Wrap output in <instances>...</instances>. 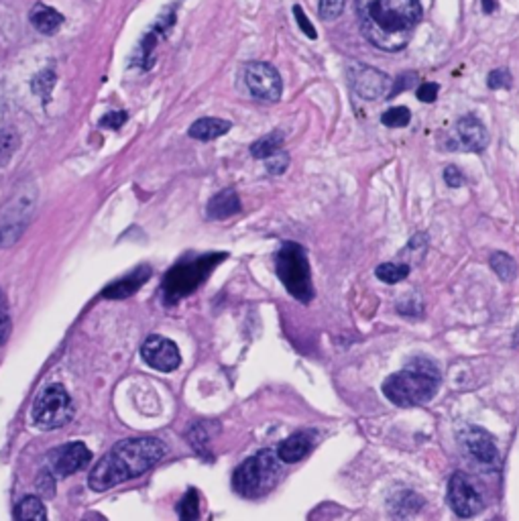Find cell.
Masks as SVG:
<instances>
[{"mask_svg": "<svg viewBox=\"0 0 519 521\" xmlns=\"http://www.w3.org/2000/svg\"><path fill=\"white\" fill-rule=\"evenodd\" d=\"M375 275L383 283H389V286H393V283H400L403 279H408L409 267L403 265V263H383V265L377 267Z\"/></svg>", "mask_w": 519, "mask_h": 521, "instance_id": "obj_24", "label": "cell"}, {"mask_svg": "<svg viewBox=\"0 0 519 521\" xmlns=\"http://www.w3.org/2000/svg\"><path fill=\"white\" fill-rule=\"evenodd\" d=\"M92 461V452L84 442H72L67 446L53 450L49 455V469L57 477H72L74 472L86 469Z\"/></svg>", "mask_w": 519, "mask_h": 521, "instance_id": "obj_13", "label": "cell"}, {"mask_svg": "<svg viewBox=\"0 0 519 521\" xmlns=\"http://www.w3.org/2000/svg\"><path fill=\"white\" fill-rule=\"evenodd\" d=\"M314 440H316V434L314 432H295L286 438L284 442L277 446V456L281 463L286 464H294V463H300L302 458H305L314 448Z\"/></svg>", "mask_w": 519, "mask_h": 521, "instance_id": "obj_16", "label": "cell"}, {"mask_svg": "<svg viewBox=\"0 0 519 521\" xmlns=\"http://www.w3.org/2000/svg\"><path fill=\"white\" fill-rule=\"evenodd\" d=\"M461 440L464 448L471 452V456L475 458L479 464L483 466H495L499 463V448L495 444V438L487 430L479 426H467L461 432Z\"/></svg>", "mask_w": 519, "mask_h": 521, "instance_id": "obj_14", "label": "cell"}, {"mask_svg": "<svg viewBox=\"0 0 519 521\" xmlns=\"http://www.w3.org/2000/svg\"><path fill=\"white\" fill-rule=\"evenodd\" d=\"M11 332H13V320L9 312V302H6L4 291L0 289V347L11 339Z\"/></svg>", "mask_w": 519, "mask_h": 521, "instance_id": "obj_29", "label": "cell"}, {"mask_svg": "<svg viewBox=\"0 0 519 521\" xmlns=\"http://www.w3.org/2000/svg\"><path fill=\"white\" fill-rule=\"evenodd\" d=\"M348 78L350 86H353L356 94L365 98V101H379V98L389 96V92H391L393 86L387 74L379 72L377 67L363 64L350 66Z\"/></svg>", "mask_w": 519, "mask_h": 521, "instance_id": "obj_11", "label": "cell"}, {"mask_svg": "<svg viewBox=\"0 0 519 521\" xmlns=\"http://www.w3.org/2000/svg\"><path fill=\"white\" fill-rule=\"evenodd\" d=\"M456 137L464 151L480 153L488 145V130L477 117H462L456 122Z\"/></svg>", "mask_w": 519, "mask_h": 521, "instance_id": "obj_15", "label": "cell"}, {"mask_svg": "<svg viewBox=\"0 0 519 521\" xmlns=\"http://www.w3.org/2000/svg\"><path fill=\"white\" fill-rule=\"evenodd\" d=\"M188 438H189V444H192L194 450L198 452V455H202L208 458L210 456V452H208V444H210V434L208 430H206V426L204 424H196L192 430H189L188 434Z\"/></svg>", "mask_w": 519, "mask_h": 521, "instance_id": "obj_28", "label": "cell"}, {"mask_svg": "<svg viewBox=\"0 0 519 521\" xmlns=\"http://www.w3.org/2000/svg\"><path fill=\"white\" fill-rule=\"evenodd\" d=\"M127 112H110V114H106V117L101 120V125L106 127V128H120L122 125L127 122Z\"/></svg>", "mask_w": 519, "mask_h": 521, "instance_id": "obj_38", "label": "cell"}, {"mask_svg": "<svg viewBox=\"0 0 519 521\" xmlns=\"http://www.w3.org/2000/svg\"><path fill=\"white\" fill-rule=\"evenodd\" d=\"M440 387V371L432 361H418L411 363L400 373H393L387 377L383 387V395L393 405L400 408H416V405H424L434 400L436 391Z\"/></svg>", "mask_w": 519, "mask_h": 521, "instance_id": "obj_3", "label": "cell"}, {"mask_svg": "<svg viewBox=\"0 0 519 521\" xmlns=\"http://www.w3.org/2000/svg\"><path fill=\"white\" fill-rule=\"evenodd\" d=\"M345 0H318V13L324 21H334L342 14Z\"/></svg>", "mask_w": 519, "mask_h": 521, "instance_id": "obj_31", "label": "cell"}, {"mask_svg": "<svg viewBox=\"0 0 519 521\" xmlns=\"http://www.w3.org/2000/svg\"><path fill=\"white\" fill-rule=\"evenodd\" d=\"M275 271L297 302L308 304L314 297L308 252L297 243H284L275 255Z\"/></svg>", "mask_w": 519, "mask_h": 521, "instance_id": "obj_5", "label": "cell"}, {"mask_svg": "<svg viewBox=\"0 0 519 521\" xmlns=\"http://www.w3.org/2000/svg\"><path fill=\"white\" fill-rule=\"evenodd\" d=\"M167 446L157 438L122 440L98 461L88 477L92 491H109L128 479L141 477L163 461Z\"/></svg>", "mask_w": 519, "mask_h": 521, "instance_id": "obj_2", "label": "cell"}, {"mask_svg": "<svg viewBox=\"0 0 519 521\" xmlns=\"http://www.w3.org/2000/svg\"><path fill=\"white\" fill-rule=\"evenodd\" d=\"M294 14H295V21H297V25H300L302 29V33L308 37V40H318V33H316V29L314 25H312L310 19L305 17V13L302 6H294Z\"/></svg>", "mask_w": 519, "mask_h": 521, "instance_id": "obj_34", "label": "cell"}, {"mask_svg": "<svg viewBox=\"0 0 519 521\" xmlns=\"http://www.w3.org/2000/svg\"><path fill=\"white\" fill-rule=\"evenodd\" d=\"M14 517L21 521H45L48 519V511H45L43 501L40 499V497L29 495L17 505Z\"/></svg>", "mask_w": 519, "mask_h": 521, "instance_id": "obj_22", "label": "cell"}, {"mask_svg": "<svg viewBox=\"0 0 519 521\" xmlns=\"http://www.w3.org/2000/svg\"><path fill=\"white\" fill-rule=\"evenodd\" d=\"M411 120V112L406 106H393V109H389L387 112H383V117H381V122H383L385 127L389 128H401V127H408Z\"/></svg>", "mask_w": 519, "mask_h": 521, "instance_id": "obj_27", "label": "cell"}, {"mask_svg": "<svg viewBox=\"0 0 519 521\" xmlns=\"http://www.w3.org/2000/svg\"><path fill=\"white\" fill-rule=\"evenodd\" d=\"M226 259V252H212V255H204L189 263H178L173 269L165 275L163 279V297L167 304L180 302L196 291L206 281V278L214 271L220 260Z\"/></svg>", "mask_w": 519, "mask_h": 521, "instance_id": "obj_6", "label": "cell"}, {"mask_svg": "<svg viewBox=\"0 0 519 521\" xmlns=\"http://www.w3.org/2000/svg\"><path fill=\"white\" fill-rule=\"evenodd\" d=\"M244 84L253 98L261 102H277L284 92L279 72L265 61H253L244 67Z\"/></svg>", "mask_w": 519, "mask_h": 521, "instance_id": "obj_9", "label": "cell"}, {"mask_svg": "<svg viewBox=\"0 0 519 521\" xmlns=\"http://www.w3.org/2000/svg\"><path fill=\"white\" fill-rule=\"evenodd\" d=\"M444 180L450 188H461L467 183V178H464V173L458 170L456 165H448L444 170Z\"/></svg>", "mask_w": 519, "mask_h": 521, "instance_id": "obj_37", "label": "cell"}, {"mask_svg": "<svg viewBox=\"0 0 519 521\" xmlns=\"http://www.w3.org/2000/svg\"><path fill=\"white\" fill-rule=\"evenodd\" d=\"M286 141V135L281 133V130H273V133L261 137V139H257L253 145H251V155L255 159H267L269 155H273L275 151L281 149V145Z\"/></svg>", "mask_w": 519, "mask_h": 521, "instance_id": "obj_21", "label": "cell"}, {"mask_svg": "<svg viewBox=\"0 0 519 521\" xmlns=\"http://www.w3.org/2000/svg\"><path fill=\"white\" fill-rule=\"evenodd\" d=\"M64 21H66L64 14L51 9V6L35 4L33 11H31V22H33V27L43 35L57 33L59 27L64 25Z\"/></svg>", "mask_w": 519, "mask_h": 521, "instance_id": "obj_20", "label": "cell"}, {"mask_svg": "<svg viewBox=\"0 0 519 521\" xmlns=\"http://www.w3.org/2000/svg\"><path fill=\"white\" fill-rule=\"evenodd\" d=\"M488 88L491 90H501V88H509L511 86V75L506 70H495L488 74Z\"/></svg>", "mask_w": 519, "mask_h": 521, "instance_id": "obj_35", "label": "cell"}, {"mask_svg": "<svg viewBox=\"0 0 519 521\" xmlns=\"http://www.w3.org/2000/svg\"><path fill=\"white\" fill-rule=\"evenodd\" d=\"M411 80H414V74H406L401 80H397L395 86H391V92H389V96H395V94H400V92H403L406 88H409Z\"/></svg>", "mask_w": 519, "mask_h": 521, "instance_id": "obj_39", "label": "cell"}, {"mask_svg": "<svg viewBox=\"0 0 519 521\" xmlns=\"http://www.w3.org/2000/svg\"><path fill=\"white\" fill-rule=\"evenodd\" d=\"M231 122L224 120V119H214V117H206L196 120L192 127H189L188 135L192 137L196 141H214L218 139V137L226 135L228 130H231Z\"/></svg>", "mask_w": 519, "mask_h": 521, "instance_id": "obj_19", "label": "cell"}, {"mask_svg": "<svg viewBox=\"0 0 519 521\" xmlns=\"http://www.w3.org/2000/svg\"><path fill=\"white\" fill-rule=\"evenodd\" d=\"M149 275H151L149 267L141 265L139 269H135L131 275H127V278L110 283V286L102 291V296L109 297V300H122V297L133 296L135 291L149 279Z\"/></svg>", "mask_w": 519, "mask_h": 521, "instance_id": "obj_17", "label": "cell"}, {"mask_svg": "<svg viewBox=\"0 0 519 521\" xmlns=\"http://www.w3.org/2000/svg\"><path fill=\"white\" fill-rule=\"evenodd\" d=\"M37 204V188L33 183L22 186L11 202L0 210V247H13L22 233L27 231L29 222L33 220Z\"/></svg>", "mask_w": 519, "mask_h": 521, "instance_id": "obj_7", "label": "cell"}, {"mask_svg": "<svg viewBox=\"0 0 519 521\" xmlns=\"http://www.w3.org/2000/svg\"><path fill=\"white\" fill-rule=\"evenodd\" d=\"M74 418V403L67 389L59 383L45 387L31 410V419L40 430H57Z\"/></svg>", "mask_w": 519, "mask_h": 521, "instance_id": "obj_8", "label": "cell"}, {"mask_svg": "<svg viewBox=\"0 0 519 521\" xmlns=\"http://www.w3.org/2000/svg\"><path fill=\"white\" fill-rule=\"evenodd\" d=\"M366 41L389 53L401 51L422 19L419 0H356Z\"/></svg>", "mask_w": 519, "mask_h": 521, "instance_id": "obj_1", "label": "cell"}, {"mask_svg": "<svg viewBox=\"0 0 519 521\" xmlns=\"http://www.w3.org/2000/svg\"><path fill=\"white\" fill-rule=\"evenodd\" d=\"M241 212V200L239 194L234 190H223L220 194H216L208 202V208H206V214H208L210 220H224L231 218L234 214Z\"/></svg>", "mask_w": 519, "mask_h": 521, "instance_id": "obj_18", "label": "cell"}, {"mask_svg": "<svg viewBox=\"0 0 519 521\" xmlns=\"http://www.w3.org/2000/svg\"><path fill=\"white\" fill-rule=\"evenodd\" d=\"M438 90H440V86L438 84H434V82H426V84H422V86L418 88V98L422 102H434L438 98Z\"/></svg>", "mask_w": 519, "mask_h": 521, "instance_id": "obj_36", "label": "cell"}, {"mask_svg": "<svg viewBox=\"0 0 519 521\" xmlns=\"http://www.w3.org/2000/svg\"><path fill=\"white\" fill-rule=\"evenodd\" d=\"M19 147V135L13 128L0 130V167L6 165Z\"/></svg>", "mask_w": 519, "mask_h": 521, "instance_id": "obj_25", "label": "cell"}, {"mask_svg": "<svg viewBox=\"0 0 519 521\" xmlns=\"http://www.w3.org/2000/svg\"><path fill=\"white\" fill-rule=\"evenodd\" d=\"M53 84H56V74L45 70V72L35 75V80H33V84H31V86H33L35 94H40L43 98V102H48L49 96H51Z\"/></svg>", "mask_w": 519, "mask_h": 521, "instance_id": "obj_30", "label": "cell"}, {"mask_svg": "<svg viewBox=\"0 0 519 521\" xmlns=\"http://www.w3.org/2000/svg\"><path fill=\"white\" fill-rule=\"evenodd\" d=\"M277 452L271 448L259 450L257 455L249 456L239 469L234 471L233 487L244 499H257L277 485L281 466Z\"/></svg>", "mask_w": 519, "mask_h": 521, "instance_id": "obj_4", "label": "cell"}, {"mask_svg": "<svg viewBox=\"0 0 519 521\" xmlns=\"http://www.w3.org/2000/svg\"><path fill=\"white\" fill-rule=\"evenodd\" d=\"M491 269L497 273V278L501 281H514L515 279V275H517V265H515V260L514 257H509L507 252H495V255H491Z\"/></svg>", "mask_w": 519, "mask_h": 521, "instance_id": "obj_23", "label": "cell"}, {"mask_svg": "<svg viewBox=\"0 0 519 521\" xmlns=\"http://www.w3.org/2000/svg\"><path fill=\"white\" fill-rule=\"evenodd\" d=\"M35 487L40 497H43V499H51V497L56 495V479H53V472L51 471L41 472L40 479L35 482Z\"/></svg>", "mask_w": 519, "mask_h": 521, "instance_id": "obj_33", "label": "cell"}, {"mask_svg": "<svg viewBox=\"0 0 519 521\" xmlns=\"http://www.w3.org/2000/svg\"><path fill=\"white\" fill-rule=\"evenodd\" d=\"M287 163H289V155L284 149H279L265 159V170L271 175H279L287 170Z\"/></svg>", "mask_w": 519, "mask_h": 521, "instance_id": "obj_32", "label": "cell"}, {"mask_svg": "<svg viewBox=\"0 0 519 521\" xmlns=\"http://www.w3.org/2000/svg\"><path fill=\"white\" fill-rule=\"evenodd\" d=\"M178 513H180V517L186 521L200 517V499H198V493L194 491V489H189V491L183 495V499L178 505Z\"/></svg>", "mask_w": 519, "mask_h": 521, "instance_id": "obj_26", "label": "cell"}, {"mask_svg": "<svg viewBox=\"0 0 519 521\" xmlns=\"http://www.w3.org/2000/svg\"><path fill=\"white\" fill-rule=\"evenodd\" d=\"M143 361L147 363L151 369L162 371V373H172L181 365V355L178 344L173 340L165 339V336L153 334L147 340L143 342L141 347Z\"/></svg>", "mask_w": 519, "mask_h": 521, "instance_id": "obj_12", "label": "cell"}, {"mask_svg": "<svg viewBox=\"0 0 519 521\" xmlns=\"http://www.w3.org/2000/svg\"><path fill=\"white\" fill-rule=\"evenodd\" d=\"M448 505L458 517H472L483 511V495L464 472H454L448 481Z\"/></svg>", "mask_w": 519, "mask_h": 521, "instance_id": "obj_10", "label": "cell"}]
</instances>
